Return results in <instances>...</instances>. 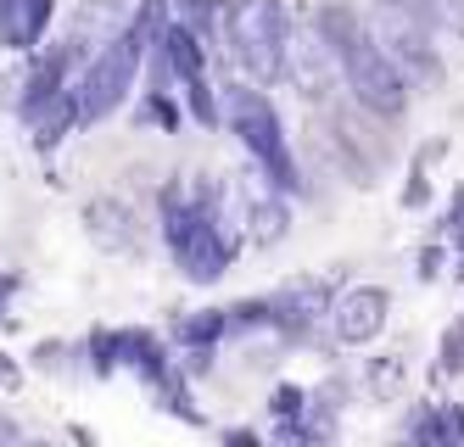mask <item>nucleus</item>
I'll use <instances>...</instances> for the list:
<instances>
[{
  "instance_id": "nucleus-1",
  "label": "nucleus",
  "mask_w": 464,
  "mask_h": 447,
  "mask_svg": "<svg viewBox=\"0 0 464 447\" xmlns=\"http://www.w3.org/2000/svg\"><path fill=\"white\" fill-rule=\"evenodd\" d=\"M224 118H229V129L241 134V146L252 151V162L269 174L275 190H296V185H303V180H296V162H291V146L280 134V112H275V101L263 90L229 84L224 90Z\"/></svg>"
},
{
  "instance_id": "nucleus-2",
  "label": "nucleus",
  "mask_w": 464,
  "mask_h": 447,
  "mask_svg": "<svg viewBox=\"0 0 464 447\" xmlns=\"http://www.w3.org/2000/svg\"><path fill=\"white\" fill-rule=\"evenodd\" d=\"M336 62H342V79H347V90H353V101H358V112H370V118H381V123H392V118L409 112V79L397 73V62H392L363 28L336 51Z\"/></svg>"
},
{
  "instance_id": "nucleus-3",
  "label": "nucleus",
  "mask_w": 464,
  "mask_h": 447,
  "mask_svg": "<svg viewBox=\"0 0 464 447\" xmlns=\"http://www.w3.org/2000/svg\"><path fill=\"white\" fill-rule=\"evenodd\" d=\"M363 34L397 62V73H403L409 84H437L442 79L437 45H430V23L420 12H409L403 0H375L370 17H363Z\"/></svg>"
},
{
  "instance_id": "nucleus-4",
  "label": "nucleus",
  "mask_w": 464,
  "mask_h": 447,
  "mask_svg": "<svg viewBox=\"0 0 464 447\" xmlns=\"http://www.w3.org/2000/svg\"><path fill=\"white\" fill-rule=\"evenodd\" d=\"M140 56H146V34L129 23L112 45H102L90 62H84V79H79V118H107L118 101L129 95V84H135L140 73Z\"/></svg>"
},
{
  "instance_id": "nucleus-5",
  "label": "nucleus",
  "mask_w": 464,
  "mask_h": 447,
  "mask_svg": "<svg viewBox=\"0 0 464 447\" xmlns=\"http://www.w3.org/2000/svg\"><path fill=\"white\" fill-rule=\"evenodd\" d=\"M229 28V45H236L241 67L257 84H275L280 79V45H285V12L280 0H236L224 12Z\"/></svg>"
},
{
  "instance_id": "nucleus-6",
  "label": "nucleus",
  "mask_w": 464,
  "mask_h": 447,
  "mask_svg": "<svg viewBox=\"0 0 464 447\" xmlns=\"http://www.w3.org/2000/svg\"><path fill=\"white\" fill-rule=\"evenodd\" d=\"M342 73L336 51L324 45V34L308 23V28H291L285 23V45H280V79H296L303 95H330V79Z\"/></svg>"
},
{
  "instance_id": "nucleus-7",
  "label": "nucleus",
  "mask_w": 464,
  "mask_h": 447,
  "mask_svg": "<svg viewBox=\"0 0 464 447\" xmlns=\"http://www.w3.org/2000/svg\"><path fill=\"white\" fill-rule=\"evenodd\" d=\"M386 314H392V296L381 286H353L342 296H330V325H336V341L342 347H363L386 330Z\"/></svg>"
},
{
  "instance_id": "nucleus-8",
  "label": "nucleus",
  "mask_w": 464,
  "mask_h": 447,
  "mask_svg": "<svg viewBox=\"0 0 464 447\" xmlns=\"http://www.w3.org/2000/svg\"><path fill=\"white\" fill-rule=\"evenodd\" d=\"M123 28H129V0H84V6L73 12V23H68V45H62V56H68L73 67H84L102 45H112Z\"/></svg>"
},
{
  "instance_id": "nucleus-9",
  "label": "nucleus",
  "mask_w": 464,
  "mask_h": 447,
  "mask_svg": "<svg viewBox=\"0 0 464 447\" xmlns=\"http://www.w3.org/2000/svg\"><path fill=\"white\" fill-rule=\"evenodd\" d=\"M84 229H90V240H95L102 252H135V247H140L135 213H129L123 201H112V196H95L90 208H84Z\"/></svg>"
},
{
  "instance_id": "nucleus-10",
  "label": "nucleus",
  "mask_w": 464,
  "mask_h": 447,
  "mask_svg": "<svg viewBox=\"0 0 464 447\" xmlns=\"http://www.w3.org/2000/svg\"><path fill=\"white\" fill-rule=\"evenodd\" d=\"M319 314H330V286H324V280H291V286L269 302V319L285 325V330H303V325H314Z\"/></svg>"
},
{
  "instance_id": "nucleus-11",
  "label": "nucleus",
  "mask_w": 464,
  "mask_h": 447,
  "mask_svg": "<svg viewBox=\"0 0 464 447\" xmlns=\"http://www.w3.org/2000/svg\"><path fill=\"white\" fill-rule=\"evenodd\" d=\"M51 23V0H0V45L6 51H34Z\"/></svg>"
},
{
  "instance_id": "nucleus-12",
  "label": "nucleus",
  "mask_w": 464,
  "mask_h": 447,
  "mask_svg": "<svg viewBox=\"0 0 464 447\" xmlns=\"http://www.w3.org/2000/svg\"><path fill=\"white\" fill-rule=\"evenodd\" d=\"M246 196H252L246 229H252L257 247H275V240H285V229H291V208H285V201H280L275 190H263V185H252Z\"/></svg>"
},
{
  "instance_id": "nucleus-13",
  "label": "nucleus",
  "mask_w": 464,
  "mask_h": 447,
  "mask_svg": "<svg viewBox=\"0 0 464 447\" xmlns=\"http://www.w3.org/2000/svg\"><path fill=\"white\" fill-rule=\"evenodd\" d=\"M370 392H375L381 403L403 397V392H409V358H403V353H381V358L370 364Z\"/></svg>"
},
{
  "instance_id": "nucleus-14",
  "label": "nucleus",
  "mask_w": 464,
  "mask_h": 447,
  "mask_svg": "<svg viewBox=\"0 0 464 447\" xmlns=\"http://www.w3.org/2000/svg\"><path fill=\"white\" fill-rule=\"evenodd\" d=\"M420 442H464V408H430L414 420Z\"/></svg>"
},
{
  "instance_id": "nucleus-15",
  "label": "nucleus",
  "mask_w": 464,
  "mask_h": 447,
  "mask_svg": "<svg viewBox=\"0 0 464 447\" xmlns=\"http://www.w3.org/2000/svg\"><path fill=\"white\" fill-rule=\"evenodd\" d=\"M224 330H229V314H218V307L179 319V341H190V347H213V341H218Z\"/></svg>"
},
{
  "instance_id": "nucleus-16",
  "label": "nucleus",
  "mask_w": 464,
  "mask_h": 447,
  "mask_svg": "<svg viewBox=\"0 0 464 447\" xmlns=\"http://www.w3.org/2000/svg\"><path fill=\"white\" fill-rule=\"evenodd\" d=\"M409 12H420L430 28H464V0H403Z\"/></svg>"
},
{
  "instance_id": "nucleus-17",
  "label": "nucleus",
  "mask_w": 464,
  "mask_h": 447,
  "mask_svg": "<svg viewBox=\"0 0 464 447\" xmlns=\"http://www.w3.org/2000/svg\"><path fill=\"white\" fill-rule=\"evenodd\" d=\"M174 23H185L190 34H208L213 6H208V0H174Z\"/></svg>"
},
{
  "instance_id": "nucleus-18",
  "label": "nucleus",
  "mask_w": 464,
  "mask_h": 447,
  "mask_svg": "<svg viewBox=\"0 0 464 447\" xmlns=\"http://www.w3.org/2000/svg\"><path fill=\"white\" fill-rule=\"evenodd\" d=\"M442 369L448 374H464V319L442 335Z\"/></svg>"
},
{
  "instance_id": "nucleus-19",
  "label": "nucleus",
  "mask_w": 464,
  "mask_h": 447,
  "mask_svg": "<svg viewBox=\"0 0 464 447\" xmlns=\"http://www.w3.org/2000/svg\"><path fill=\"white\" fill-rule=\"evenodd\" d=\"M303 403H308V397L296 392V386H280V392H275V414H280V420H296V408H303Z\"/></svg>"
},
{
  "instance_id": "nucleus-20",
  "label": "nucleus",
  "mask_w": 464,
  "mask_h": 447,
  "mask_svg": "<svg viewBox=\"0 0 464 447\" xmlns=\"http://www.w3.org/2000/svg\"><path fill=\"white\" fill-rule=\"evenodd\" d=\"M0 381H6V386H17V369L6 364V353H0Z\"/></svg>"
},
{
  "instance_id": "nucleus-21",
  "label": "nucleus",
  "mask_w": 464,
  "mask_h": 447,
  "mask_svg": "<svg viewBox=\"0 0 464 447\" xmlns=\"http://www.w3.org/2000/svg\"><path fill=\"white\" fill-rule=\"evenodd\" d=\"M0 442H17V425H6V420H0Z\"/></svg>"
},
{
  "instance_id": "nucleus-22",
  "label": "nucleus",
  "mask_w": 464,
  "mask_h": 447,
  "mask_svg": "<svg viewBox=\"0 0 464 447\" xmlns=\"http://www.w3.org/2000/svg\"><path fill=\"white\" fill-rule=\"evenodd\" d=\"M6 296H12V280H0V302H6Z\"/></svg>"
}]
</instances>
